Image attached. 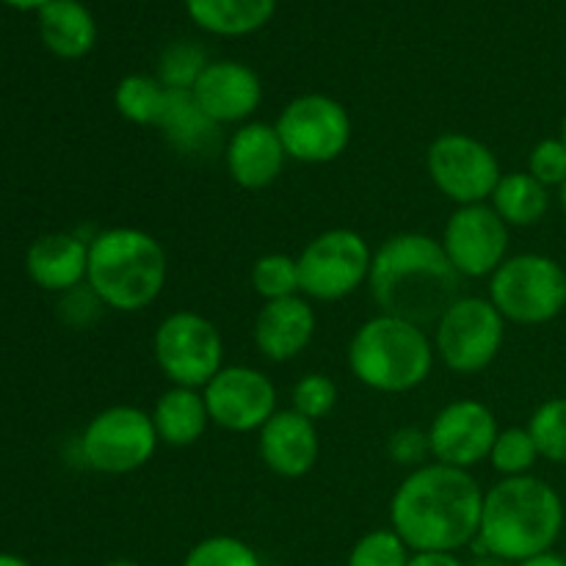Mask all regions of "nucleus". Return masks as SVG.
I'll return each mask as SVG.
<instances>
[{
	"instance_id": "5",
	"label": "nucleus",
	"mask_w": 566,
	"mask_h": 566,
	"mask_svg": "<svg viewBox=\"0 0 566 566\" xmlns=\"http://www.w3.org/2000/svg\"><path fill=\"white\" fill-rule=\"evenodd\" d=\"M354 379L381 396H403L426 385L434 370V340L423 326L376 313L354 329L346 348Z\"/></svg>"
},
{
	"instance_id": "27",
	"label": "nucleus",
	"mask_w": 566,
	"mask_h": 566,
	"mask_svg": "<svg viewBox=\"0 0 566 566\" xmlns=\"http://www.w3.org/2000/svg\"><path fill=\"white\" fill-rule=\"evenodd\" d=\"M539 459V448H536L528 426H509V429L497 431L486 462L501 479H520V475L534 473Z\"/></svg>"
},
{
	"instance_id": "37",
	"label": "nucleus",
	"mask_w": 566,
	"mask_h": 566,
	"mask_svg": "<svg viewBox=\"0 0 566 566\" xmlns=\"http://www.w3.org/2000/svg\"><path fill=\"white\" fill-rule=\"evenodd\" d=\"M409 566H470L459 553H412Z\"/></svg>"
},
{
	"instance_id": "15",
	"label": "nucleus",
	"mask_w": 566,
	"mask_h": 566,
	"mask_svg": "<svg viewBox=\"0 0 566 566\" xmlns=\"http://www.w3.org/2000/svg\"><path fill=\"white\" fill-rule=\"evenodd\" d=\"M431 459L459 470H473L490 459L497 426L495 412L484 401L459 398L446 403L429 423Z\"/></svg>"
},
{
	"instance_id": "29",
	"label": "nucleus",
	"mask_w": 566,
	"mask_h": 566,
	"mask_svg": "<svg viewBox=\"0 0 566 566\" xmlns=\"http://www.w3.org/2000/svg\"><path fill=\"white\" fill-rule=\"evenodd\" d=\"M208 64L210 59L202 44L191 42V39H180V42L166 44L164 53L158 55V72H155V77L166 88L191 92Z\"/></svg>"
},
{
	"instance_id": "16",
	"label": "nucleus",
	"mask_w": 566,
	"mask_h": 566,
	"mask_svg": "<svg viewBox=\"0 0 566 566\" xmlns=\"http://www.w3.org/2000/svg\"><path fill=\"white\" fill-rule=\"evenodd\" d=\"M191 92L199 108L219 127H241L252 122L265 97L258 70L235 59L210 61Z\"/></svg>"
},
{
	"instance_id": "44",
	"label": "nucleus",
	"mask_w": 566,
	"mask_h": 566,
	"mask_svg": "<svg viewBox=\"0 0 566 566\" xmlns=\"http://www.w3.org/2000/svg\"><path fill=\"white\" fill-rule=\"evenodd\" d=\"M562 138H564V144H566V114H564V119H562Z\"/></svg>"
},
{
	"instance_id": "23",
	"label": "nucleus",
	"mask_w": 566,
	"mask_h": 566,
	"mask_svg": "<svg viewBox=\"0 0 566 566\" xmlns=\"http://www.w3.org/2000/svg\"><path fill=\"white\" fill-rule=\"evenodd\" d=\"M149 418H153L160 446L169 448L197 446L208 426H213L202 390H193V387H166L155 401Z\"/></svg>"
},
{
	"instance_id": "8",
	"label": "nucleus",
	"mask_w": 566,
	"mask_h": 566,
	"mask_svg": "<svg viewBox=\"0 0 566 566\" xmlns=\"http://www.w3.org/2000/svg\"><path fill=\"white\" fill-rule=\"evenodd\" d=\"M153 357L169 385L202 390L227 365L224 337L208 315L197 310H175L155 326Z\"/></svg>"
},
{
	"instance_id": "7",
	"label": "nucleus",
	"mask_w": 566,
	"mask_h": 566,
	"mask_svg": "<svg viewBox=\"0 0 566 566\" xmlns=\"http://www.w3.org/2000/svg\"><path fill=\"white\" fill-rule=\"evenodd\" d=\"M509 321L497 313L486 296L462 293L446 313L437 318L431 340L437 359L451 374H484L503 352Z\"/></svg>"
},
{
	"instance_id": "9",
	"label": "nucleus",
	"mask_w": 566,
	"mask_h": 566,
	"mask_svg": "<svg viewBox=\"0 0 566 566\" xmlns=\"http://www.w3.org/2000/svg\"><path fill=\"white\" fill-rule=\"evenodd\" d=\"M302 296L310 302H343L359 287L368 285L374 249L368 238L348 227H332L318 232L296 254Z\"/></svg>"
},
{
	"instance_id": "30",
	"label": "nucleus",
	"mask_w": 566,
	"mask_h": 566,
	"mask_svg": "<svg viewBox=\"0 0 566 566\" xmlns=\"http://www.w3.org/2000/svg\"><path fill=\"white\" fill-rule=\"evenodd\" d=\"M528 431L545 462L566 464V396L542 401L528 418Z\"/></svg>"
},
{
	"instance_id": "32",
	"label": "nucleus",
	"mask_w": 566,
	"mask_h": 566,
	"mask_svg": "<svg viewBox=\"0 0 566 566\" xmlns=\"http://www.w3.org/2000/svg\"><path fill=\"white\" fill-rule=\"evenodd\" d=\"M412 551L392 528H374L348 551L346 566H409Z\"/></svg>"
},
{
	"instance_id": "36",
	"label": "nucleus",
	"mask_w": 566,
	"mask_h": 566,
	"mask_svg": "<svg viewBox=\"0 0 566 566\" xmlns=\"http://www.w3.org/2000/svg\"><path fill=\"white\" fill-rule=\"evenodd\" d=\"M103 310L105 304L99 302L97 293L88 285H81L75 287V291L64 293L59 304L61 318H64V324H70L72 329H88V326L103 315Z\"/></svg>"
},
{
	"instance_id": "28",
	"label": "nucleus",
	"mask_w": 566,
	"mask_h": 566,
	"mask_svg": "<svg viewBox=\"0 0 566 566\" xmlns=\"http://www.w3.org/2000/svg\"><path fill=\"white\" fill-rule=\"evenodd\" d=\"M249 282L263 302H276V298H291L302 293L296 258L285 252H269L254 260Z\"/></svg>"
},
{
	"instance_id": "6",
	"label": "nucleus",
	"mask_w": 566,
	"mask_h": 566,
	"mask_svg": "<svg viewBox=\"0 0 566 566\" xmlns=\"http://www.w3.org/2000/svg\"><path fill=\"white\" fill-rule=\"evenodd\" d=\"M486 298L509 324H551L566 310V269L551 254H509L490 276Z\"/></svg>"
},
{
	"instance_id": "42",
	"label": "nucleus",
	"mask_w": 566,
	"mask_h": 566,
	"mask_svg": "<svg viewBox=\"0 0 566 566\" xmlns=\"http://www.w3.org/2000/svg\"><path fill=\"white\" fill-rule=\"evenodd\" d=\"M103 566H144V564L130 562V558H114V562H105Z\"/></svg>"
},
{
	"instance_id": "21",
	"label": "nucleus",
	"mask_w": 566,
	"mask_h": 566,
	"mask_svg": "<svg viewBox=\"0 0 566 566\" xmlns=\"http://www.w3.org/2000/svg\"><path fill=\"white\" fill-rule=\"evenodd\" d=\"M36 14L39 36L55 59H86L97 44V22L81 0H50Z\"/></svg>"
},
{
	"instance_id": "19",
	"label": "nucleus",
	"mask_w": 566,
	"mask_h": 566,
	"mask_svg": "<svg viewBox=\"0 0 566 566\" xmlns=\"http://www.w3.org/2000/svg\"><path fill=\"white\" fill-rule=\"evenodd\" d=\"M258 453L265 468L280 479H304L307 473H313L321 457L318 423L302 418L291 407L280 409L258 431Z\"/></svg>"
},
{
	"instance_id": "38",
	"label": "nucleus",
	"mask_w": 566,
	"mask_h": 566,
	"mask_svg": "<svg viewBox=\"0 0 566 566\" xmlns=\"http://www.w3.org/2000/svg\"><path fill=\"white\" fill-rule=\"evenodd\" d=\"M514 566H566V558L558 556V553L547 551V553H539V556L525 558V562H520V564H514Z\"/></svg>"
},
{
	"instance_id": "26",
	"label": "nucleus",
	"mask_w": 566,
	"mask_h": 566,
	"mask_svg": "<svg viewBox=\"0 0 566 566\" xmlns=\"http://www.w3.org/2000/svg\"><path fill=\"white\" fill-rule=\"evenodd\" d=\"M169 88L147 72L125 75L114 88V108L125 122L138 127H158Z\"/></svg>"
},
{
	"instance_id": "35",
	"label": "nucleus",
	"mask_w": 566,
	"mask_h": 566,
	"mask_svg": "<svg viewBox=\"0 0 566 566\" xmlns=\"http://www.w3.org/2000/svg\"><path fill=\"white\" fill-rule=\"evenodd\" d=\"M387 457L390 462L401 464V468L418 470L423 464L434 462L431 459V442L429 431L418 429V426H403V429H396L387 440Z\"/></svg>"
},
{
	"instance_id": "13",
	"label": "nucleus",
	"mask_w": 566,
	"mask_h": 566,
	"mask_svg": "<svg viewBox=\"0 0 566 566\" xmlns=\"http://www.w3.org/2000/svg\"><path fill=\"white\" fill-rule=\"evenodd\" d=\"M440 243L462 280H490L506 263L512 227L492 210L490 202L462 205L448 216Z\"/></svg>"
},
{
	"instance_id": "39",
	"label": "nucleus",
	"mask_w": 566,
	"mask_h": 566,
	"mask_svg": "<svg viewBox=\"0 0 566 566\" xmlns=\"http://www.w3.org/2000/svg\"><path fill=\"white\" fill-rule=\"evenodd\" d=\"M0 3L11 6V9H20V11H39L44 3H50V0H0Z\"/></svg>"
},
{
	"instance_id": "1",
	"label": "nucleus",
	"mask_w": 566,
	"mask_h": 566,
	"mask_svg": "<svg viewBox=\"0 0 566 566\" xmlns=\"http://www.w3.org/2000/svg\"><path fill=\"white\" fill-rule=\"evenodd\" d=\"M484 490L470 470L429 462L409 470L390 497V528L412 553H459L475 545Z\"/></svg>"
},
{
	"instance_id": "40",
	"label": "nucleus",
	"mask_w": 566,
	"mask_h": 566,
	"mask_svg": "<svg viewBox=\"0 0 566 566\" xmlns=\"http://www.w3.org/2000/svg\"><path fill=\"white\" fill-rule=\"evenodd\" d=\"M470 566H514V564L503 562V558H495V556H486V553H475V558L470 562Z\"/></svg>"
},
{
	"instance_id": "11",
	"label": "nucleus",
	"mask_w": 566,
	"mask_h": 566,
	"mask_svg": "<svg viewBox=\"0 0 566 566\" xmlns=\"http://www.w3.org/2000/svg\"><path fill=\"white\" fill-rule=\"evenodd\" d=\"M291 160L324 166L343 158L352 147L354 122L340 99L321 92L293 97L274 122Z\"/></svg>"
},
{
	"instance_id": "33",
	"label": "nucleus",
	"mask_w": 566,
	"mask_h": 566,
	"mask_svg": "<svg viewBox=\"0 0 566 566\" xmlns=\"http://www.w3.org/2000/svg\"><path fill=\"white\" fill-rule=\"evenodd\" d=\"M337 398H340V390H337L335 379H329L321 370H310V374L298 376L296 385L291 387V409L302 418L313 420V423L335 412Z\"/></svg>"
},
{
	"instance_id": "31",
	"label": "nucleus",
	"mask_w": 566,
	"mask_h": 566,
	"mask_svg": "<svg viewBox=\"0 0 566 566\" xmlns=\"http://www.w3.org/2000/svg\"><path fill=\"white\" fill-rule=\"evenodd\" d=\"M180 566H265L260 553L249 542L230 534H216L199 539L186 553Z\"/></svg>"
},
{
	"instance_id": "24",
	"label": "nucleus",
	"mask_w": 566,
	"mask_h": 566,
	"mask_svg": "<svg viewBox=\"0 0 566 566\" xmlns=\"http://www.w3.org/2000/svg\"><path fill=\"white\" fill-rule=\"evenodd\" d=\"M199 31L221 39H241L263 31L276 11V0H182Z\"/></svg>"
},
{
	"instance_id": "4",
	"label": "nucleus",
	"mask_w": 566,
	"mask_h": 566,
	"mask_svg": "<svg viewBox=\"0 0 566 566\" xmlns=\"http://www.w3.org/2000/svg\"><path fill=\"white\" fill-rule=\"evenodd\" d=\"M169 258L153 232L138 227H105L88 241L86 285L105 310L144 313L164 293Z\"/></svg>"
},
{
	"instance_id": "34",
	"label": "nucleus",
	"mask_w": 566,
	"mask_h": 566,
	"mask_svg": "<svg viewBox=\"0 0 566 566\" xmlns=\"http://www.w3.org/2000/svg\"><path fill=\"white\" fill-rule=\"evenodd\" d=\"M528 171L531 177L542 182L545 188H562L566 182V144L562 136L542 138L528 153Z\"/></svg>"
},
{
	"instance_id": "17",
	"label": "nucleus",
	"mask_w": 566,
	"mask_h": 566,
	"mask_svg": "<svg viewBox=\"0 0 566 566\" xmlns=\"http://www.w3.org/2000/svg\"><path fill=\"white\" fill-rule=\"evenodd\" d=\"M285 144L269 122H247L224 142V169L243 191H265L274 186L287 166Z\"/></svg>"
},
{
	"instance_id": "3",
	"label": "nucleus",
	"mask_w": 566,
	"mask_h": 566,
	"mask_svg": "<svg viewBox=\"0 0 566 566\" xmlns=\"http://www.w3.org/2000/svg\"><path fill=\"white\" fill-rule=\"evenodd\" d=\"M564 501L539 475L501 479L484 492L475 553L520 564L556 547L564 531Z\"/></svg>"
},
{
	"instance_id": "25",
	"label": "nucleus",
	"mask_w": 566,
	"mask_h": 566,
	"mask_svg": "<svg viewBox=\"0 0 566 566\" xmlns=\"http://www.w3.org/2000/svg\"><path fill=\"white\" fill-rule=\"evenodd\" d=\"M490 205L509 227H536L551 213V188L528 171H503Z\"/></svg>"
},
{
	"instance_id": "2",
	"label": "nucleus",
	"mask_w": 566,
	"mask_h": 566,
	"mask_svg": "<svg viewBox=\"0 0 566 566\" xmlns=\"http://www.w3.org/2000/svg\"><path fill=\"white\" fill-rule=\"evenodd\" d=\"M462 276L448 260L440 238L426 232H398L374 249L368 291L379 313L434 326L462 296Z\"/></svg>"
},
{
	"instance_id": "22",
	"label": "nucleus",
	"mask_w": 566,
	"mask_h": 566,
	"mask_svg": "<svg viewBox=\"0 0 566 566\" xmlns=\"http://www.w3.org/2000/svg\"><path fill=\"white\" fill-rule=\"evenodd\" d=\"M158 130L166 144L186 158L210 155L221 142V127L199 108L193 92H180V88H169Z\"/></svg>"
},
{
	"instance_id": "18",
	"label": "nucleus",
	"mask_w": 566,
	"mask_h": 566,
	"mask_svg": "<svg viewBox=\"0 0 566 566\" xmlns=\"http://www.w3.org/2000/svg\"><path fill=\"white\" fill-rule=\"evenodd\" d=\"M318 329V315L310 298L302 293L291 298L263 302L260 313L254 315L252 340L260 357L269 363H293L302 357L313 343Z\"/></svg>"
},
{
	"instance_id": "14",
	"label": "nucleus",
	"mask_w": 566,
	"mask_h": 566,
	"mask_svg": "<svg viewBox=\"0 0 566 566\" xmlns=\"http://www.w3.org/2000/svg\"><path fill=\"white\" fill-rule=\"evenodd\" d=\"M202 396L210 423L230 434H258L280 412L276 385L254 365H224L202 387Z\"/></svg>"
},
{
	"instance_id": "43",
	"label": "nucleus",
	"mask_w": 566,
	"mask_h": 566,
	"mask_svg": "<svg viewBox=\"0 0 566 566\" xmlns=\"http://www.w3.org/2000/svg\"><path fill=\"white\" fill-rule=\"evenodd\" d=\"M558 199H562V210L566 213V182L562 188H558Z\"/></svg>"
},
{
	"instance_id": "20",
	"label": "nucleus",
	"mask_w": 566,
	"mask_h": 566,
	"mask_svg": "<svg viewBox=\"0 0 566 566\" xmlns=\"http://www.w3.org/2000/svg\"><path fill=\"white\" fill-rule=\"evenodd\" d=\"M88 241L81 232H48L39 235L25 252V274L39 291L64 293L86 285Z\"/></svg>"
},
{
	"instance_id": "41",
	"label": "nucleus",
	"mask_w": 566,
	"mask_h": 566,
	"mask_svg": "<svg viewBox=\"0 0 566 566\" xmlns=\"http://www.w3.org/2000/svg\"><path fill=\"white\" fill-rule=\"evenodd\" d=\"M0 566H33L28 558L17 556V553H0Z\"/></svg>"
},
{
	"instance_id": "12",
	"label": "nucleus",
	"mask_w": 566,
	"mask_h": 566,
	"mask_svg": "<svg viewBox=\"0 0 566 566\" xmlns=\"http://www.w3.org/2000/svg\"><path fill=\"white\" fill-rule=\"evenodd\" d=\"M426 171L437 191L462 205L490 202L492 191L501 182L503 169L495 149L470 133H440L426 149Z\"/></svg>"
},
{
	"instance_id": "10",
	"label": "nucleus",
	"mask_w": 566,
	"mask_h": 566,
	"mask_svg": "<svg viewBox=\"0 0 566 566\" xmlns=\"http://www.w3.org/2000/svg\"><path fill=\"white\" fill-rule=\"evenodd\" d=\"M158 446L149 412L130 403L99 409L77 440L81 462L103 475H130L147 468Z\"/></svg>"
}]
</instances>
